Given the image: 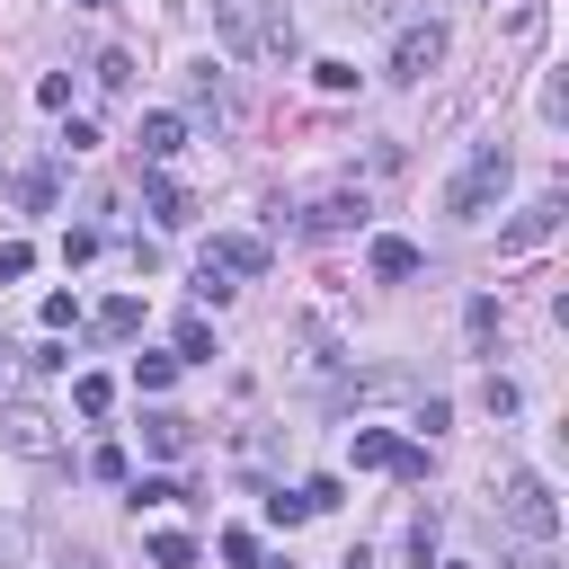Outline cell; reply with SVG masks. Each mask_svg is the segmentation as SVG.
<instances>
[{"label": "cell", "mask_w": 569, "mask_h": 569, "mask_svg": "<svg viewBox=\"0 0 569 569\" xmlns=\"http://www.w3.org/2000/svg\"><path fill=\"white\" fill-rule=\"evenodd\" d=\"M151 560H160V569H196V542H187V533H151Z\"/></svg>", "instance_id": "16"}, {"label": "cell", "mask_w": 569, "mask_h": 569, "mask_svg": "<svg viewBox=\"0 0 569 569\" xmlns=\"http://www.w3.org/2000/svg\"><path fill=\"white\" fill-rule=\"evenodd\" d=\"M302 516H311L302 489H276V498H267V525H302Z\"/></svg>", "instance_id": "19"}, {"label": "cell", "mask_w": 569, "mask_h": 569, "mask_svg": "<svg viewBox=\"0 0 569 569\" xmlns=\"http://www.w3.org/2000/svg\"><path fill=\"white\" fill-rule=\"evenodd\" d=\"M27 267H36V249H27V240H0V276H9V284H18V276H27Z\"/></svg>", "instance_id": "26"}, {"label": "cell", "mask_w": 569, "mask_h": 569, "mask_svg": "<svg viewBox=\"0 0 569 569\" xmlns=\"http://www.w3.org/2000/svg\"><path fill=\"white\" fill-rule=\"evenodd\" d=\"M98 329H107V338H133V329H142V302H133V293H116V302L98 311Z\"/></svg>", "instance_id": "15"}, {"label": "cell", "mask_w": 569, "mask_h": 569, "mask_svg": "<svg viewBox=\"0 0 569 569\" xmlns=\"http://www.w3.org/2000/svg\"><path fill=\"white\" fill-rule=\"evenodd\" d=\"M445 62V27L427 18V27H400V44H391V80H427Z\"/></svg>", "instance_id": "4"}, {"label": "cell", "mask_w": 569, "mask_h": 569, "mask_svg": "<svg viewBox=\"0 0 569 569\" xmlns=\"http://www.w3.org/2000/svg\"><path fill=\"white\" fill-rule=\"evenodd\" d=\"M178 356H213V329L204 320H178Z\"/></svg>", "instance_id": "24"}, {"label": "cell", "mask_w": 569, "mask_h": 569, "mask_svg": "<svg viewBox=\"0 0 569 569\" xmlns=\"http://www.w3.org/2000/svg\"><path fill=\"white\" fill-rule=\"evenodd\" d=\"M409 551H418V569H427V560H436V507H427V516H418V525H409Z\"/></svg>", "instance_id": "25"}, {"label": "cell", "mask_w": 569, "mask_h": 569, "mask_svg": "<svg viewBox=\"0 0 569 569\" xmlns=\"http://www.w3.org/2000/svg\"><path fill=\"white\" fill-rule=\"evenodd\" d=\"M213 551H222V560H231V569H249V560H258V533H240V525H231V533H222V542H213Z\"/></svg>", "instance_id": "20"}, {"label": "cell", "mask_w": 569, "mask_h": 569, "mask_svg": "<svg viewBox=\"0 0 569 569\" xmlns=\"http://www.w3.org/2000/svg\"><path fill=\"white\" fill-rule=\"evenodd\" d=\"M187 98H196V107H204L213 124L231 116V107H222V80H213V62H196V71H187Z\"/></svg>", "instance_id": "14"}, {"label": "cell", "mask_w": 569, "mask_h": 569, "mask_svg": "<svg viewBox=\"0 0 569 569\" xmlns=\"http://www.w3.org/2000/svg\"><path fill=\"white\" fill-rule=\"evenodd\" d=\"M347 453H356V471H400V480H418V471H427V453H418V445H400L391 427H356V445H347Z\"/></svg>", "instance_id": "3"}, {"label": "cell", "mask_w": 569, "mask_h": 569, "mask_svg": "<svg viewBox=\"0 0 569 569\" xmlns=\"http://www.w3.org/2000/svg\"><path fill=\"white\" fill-rule=\"evenodd\" d=\"M373 276H382V284H409V276H418V240L382 231V240H373Z\"/></svg>", "instance_id": "7"}, {"label": "cell", "mask_w": 569, "mask_h": 569, "mask_svg": "<svg viewBox=\"0 0 569 569\" xmlns=\"http://www.w3.org/2000/svg\"><path fill=\"white\" fill-rule=\"evenodd\" d=\"M0 436H9L18 453H53V418H44V409H9V418H0Z\"/></svg>", "instance_id": "8"}, {"label": "cell", "mask_w": 569, "mask_h": 569, "mask_svg": "<svg viewBox=\"0 0 569 569\" xmlns=\"http://www.w3.org/2000/svg\"><path fill=\"white\" fill-rule=\"evenodd\" d=\"M36 107H71V71H44L36 80Z\"/></svg>", "instance_id": "23"}, {"label": "cell", "mask_w": 569, "mask_h": 569, "mask_svg": "<svg viewBox=\"0 0 569 569\" xmlns=\"http://www.w3.org/2000/svg\"><path fill=\"white\" fill-rule=\"evenodd\" d=\"M133 80V53H98V89H124Z\"/></svg>", "instance_id": "21"}, {"label": "cell", "mask_w": 569, "mask_h": 569, "mask_svg": "<svg viewBox=\"0 0 569 569\" xmlns=\"http://www.w3.org/2000/svg\"><path fill=\"white\" fill-rule=\"evenodd\" d=\"M507 525H516L525 542H551V533H560V507H551V489H542L533 471L507 480Z\"/></svg>", "instance_id": "2"}, {"label": "cell", "mask_w": 569, "mask_h": 569, "mask_svg": "<svg viewBox=\"0 0 569 569\" xmlns=\"http://www.w3.org/2000/svg\"><path fill=\"white\" fill-rule=\"evenodd\" d=\"M436 569H471V560H436Z\"/></svg>", "instance_id": "28"}, {"label": "cell", "mask_w": 569, "mask_h": 569, "mask_svg": "<svg viewBox=\"0 0 569 569\" xmlns=\"http://www.w3.org/2000/svg\"><path fill=\"white\" fill-rule=\"evenodd\" d=\"M151 222H160V231H187V222H196V204H187V187H169V178H151Z\"/></svg>", "instance_id": "9"}, {"label": "cell", "mask_w": 569, "mask_h": 569, "mask_svg": "<svg viewBox=\"0 0 569 569\" xmlns=\"http://www.w3.org/2000/svg\"><path fill=\"white\" fill-rule=\"evenodd\" d=\"M142 445H151V453H187V418H178V409H151V418H142Z\"/></svg>", "instance_id": "12"}, {"label": "cell", "mask_w": 569, "mask_h": 569, "mask_svg": "<svg viewBox=\"0 0 569 569\" xmlns=\"http://www.w3.org/2000/svg\"><path fill=\"white\" fill-rule=\"evenodd\" d=\"M507 178H516V160H507L498 142H480V151L462 160V178L445 187V213H453V222H480V213H489V204L507 196Z\"/></svg>", "instance_id": "1"}, {"label": "cell", "mask_w": 569, "mask_h": 569, "mask_svg": "<svg viewBox=\"0 0 569 569\" xmlns=\"http://www.w3.org/2000/svg\"><path fill=\"white\" fill-rule=\"evenodd\" d=\"M80 9H98V0H80Z\"/></svg>", "instance_id": "30"}, {"label": "cell", "mask_w": 569, "mask_h": 569, "mask_svg": "<svg viewBox=\"0 0 569 569\" xmlns=\"http://www.w3.org/2000/svg\"><path fill=\"white\" fill-rule=\"evenodd\" d=\"M213 258H222L231 276H267V240H249V231H231V240H213Z\"/></svg>", "instance_id": "10"}, {"label": "cell", "mask_w": 569, "mask_h": 569, "mask_svg": "<svg viewBox=\"0 0 569 569\" xmlns=\"http://www.w3.org/2000/svg\"><path fill=\"white\" fill-rule=\"evenodd\" d=\"M311 80H320V89H356V62H338V53H329V62H311Z\"/></svg>", "instance_id": "22"}, {"label": "cell", "mask_w": 569, "mask_h": 569, "mask_svg": "<svg viewBox=\"0 0 569 569\" xmlns=\"http://www.w3.org/2000/svg\"><path fill=\"white\" fill-rule=\"evenodd\" d=\"M169 373H178V356H142V365H133V382H142V391H169Z\"/></svg>", "instance_id": "18"}, {"label": "cell", "mask_w": 569, "mask_h": 569, "mask_svg": "<svg viewBox=\"0 0 569 569\" xmlns=\"http://www.w3.org/2000/svg\"><path fill=\"white\" fill-rule=\"evenodd\" d=\"M356 222H365V196H320V204L302 213L311 240H338V231H356Z\"/></svg>", "instance_id": "5"}, {"label": "cell", "mask_w": 569, "mask_h": 569, "mask_svg": "<svg viewBox=\"0 0 569 569\" xmlns=\"http://www.w3.org/2000/svg\"><path fill=\"white\" fill-rule=\"evenodd\" d=\"M133 142H142V160H169V151L187 142V124H178V116H142V133H133Z\"/></svg>", "instance_id": "11"}, {"label": "cell", "mask_w": 569, "mask_h": 569, "mask_svg": "<svg viewBox=\"0 0 569 569\" xmlns=\"http://www.w3.org/2000/svg\"><path fill=\"white\" fill-rule=\"evenodd\" d=\"M18 204L44 213V204H53V169H27V178H18Z\"/></svg>", "instance_id": "17"}, {"label": "cell", "mask_w": 569, "mask_h": 569, "mask_svg": "<svg viewBox=\"0 0 569 569\" xmlns=\"http://www.w3.org/2000/svg\"><path fill=\"white\" fill-rule=\"evenodd\" d=\"M9 373H18V356H9V347H0V382H9Z\"/></svg>", "instance_id": "27"}, {"label": "cell", "mask_w": 569, "mask_h": 569, "mask_svg": "<svg viewBox=\"0 0 569 569\" xmlns=\"http://www.w3.org/2000/svg\"><path fill=\"white\" fill-rule=\"evenodd\" d=\"M347 569H373V560H365V551H356V560H347Z\"/></svg>", "instance_id": "29"}, {"label": "cell", "mask_w": 569, "mask_h": 569, "mask_svg": "<svg viewBox=\"0 0 569 569\" xmlns=\"http://www.w3.org/2000/svg\"><path fill=\"white\" fill-rule=\"evenodd\" d=\"M71 409H80V418H107V409H116V382H107V373H80V382H71Z\"/></svg>", "instance_id": "13"}, {"label": "cell", "mask_w": 569, "mask_h": 569, "mask_svg": "<svg viewBox=\"0 0 569 569\" xmlns=\"http://www.w3.org/2000/svg\"><path fill=\"white\" fill-rule=\"evenodd\" d=\"M560 231V196H542V204H525L507 231H498V249H533V240H551Z\"/></svg>", "instance_id": "6"}]
</instances>
